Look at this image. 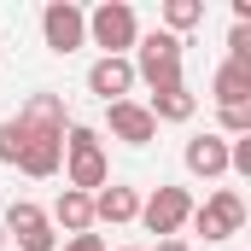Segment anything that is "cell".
I'll return each mask as SVG.
<instances>
[{"mask_svg":"<svg viewBox=\"0 0 251 251\" xmlns=\"http://www.w3.org/2000/svg\"><path fill=\"white\" fill-rule=\"evenodd\" d=\"M105 181H111V158H105L100 134H94L88 123H70L64 128V187L94 199Z\"/></svg>","mask_w":251,"mask_h":251,"instance_id":"6da1fadb","label":"cell"},{"mask_svg":"<svg viewBox=\"0 0 251 251\" xmlns=\"http://www.w3.org/2000/svg\"><path fill=\"white\" fill-rule=\"evenodd\" d=\"M128 64H134V82H146L152 94L187 88V82H181V41H176L170 29H152V35H140Z\"/></svg>","mask_w":251,"mask_h":251,"instance_id":"7a4b0ae2","label":"cell"},{"mask_svg":"<svg viewBox=\"0 0 251 251\" xmlns=\"http://www.w3.org/2000/svg\"><path fill=\"white\" fill-rule=\"evenodd\" d=\"M88 41L105 47V59H128V47L140 41V18L128 0H100L88 12Z\"/></svg>","mask_w":251,"mask_h":251,"instance_id":"3957f363","label":"cell"},{"mask_svg":"<svg viewBox=\"0 0 251 251\" xmlns=\"http://www.w3.org/2000/svg\"><path fill=\"white\" fill-rule=\"evenodd\" d=\"M187 222L204 234V246H222V240H234V234L246 228V199H240V187H216L204 204H193V216H187Z\"/></svg>","mask_w":251,"mask_h":251,"instance_id":"277c9868","label":"cell"},{"mask_svg":"<svg viewBox=\"0 0 251 251\" xmlns=\"http://www.w3.org/2000/svg\"><path fill=\"white\" fill-rule=\"evenodd\" d=\"M187 216H193V193L187 187H152V199H140L134 222H146V234H158V240H176L187 228Z\"/></svg>","mask_w":251,"mask_h":251,"instance_id":"5b68a950","label":"cell"},{"mask_svg":"<svg viewBox=\"0 0 251 251\" xmlns=\"http://www.w3.org/2000/svg\"><path fill=\"white\" fill-rule=\"evenodd\" d=\"M0 228H6V240H18L24 251H53L59 246V228L47 222V210L35 199H12L6 216H0Z\"/></svg>","mask_w":251,"mask_h":251,"instance_id":"8992f818","label":"cell"},{"mask_svg":"<svg viewBox=\"0 0 251 251\" xmlns=\"http://www.w3.org/2000/svg\"><path fill=\"white\" fill-rule=\"evenodd\" d=\"M41 41L53 47V53H76V47H88V12L76 6V0H47L41 6Z\"/></svg>","mask_w":251,"mask_h":251,"instance_id":"52a82bcc","label":"cell"},{"mask_svg":"<svg viewBox=\"0 0 251 251\" xmlns=\"http://www.w3.org/2000/svg\"><path fill=\"white\" fill-rule=\"evenodd\" d=\"M105 128H111V140H123V146H152V140H158V123H152V111H146L140 100L105 105Z\"/></svg>","mask_w":251,"mask_h":251,"instance_id":"ba28073f","label":"cell"},{"mask_svg":"<svg viewBox=\"0 0 251 251\" xmlns=\"http://www.w3.org/2000/svg\"><path fill=\"white\" fill-rule=\"evenodd\" d=\"M24 123V117H18ZM29 128V123H24ZM64 164V134H47V128H29V140H24V158H18V170L24 176H35V181H47V176H59Z\"/></svg>","mask_w":251,"mask_h":251,"instance_id":"9c48e42d","label":"cell"},{"mask_svg":"<svg viewBox=\"0 0 251 251\" xmlns=\"http://www.w3.org/2000/svg\"><path fill=\"white\" fill-rule=\"evenodd\" d=\"M181 164H187V176H199V181H222L228 176V140L222 134H193L187 146H181Z\"/></svg>","mask_w":251,"mask_h":251,"instance_id":"30bf717a","label":"cell"},{"mask_svg":"<svg viewBox=\"0 0 251 251\" xmlns=\"http://www.w3.org/2000/svg\"><path fill=\"white\" fill-rule=\"evenodd\" d=\"M128 88H134V64L128 59H100L88 64V94H100L105 105H117V100H128Z\"/></svg>","mask_w":251,"mask_h":251,"instance_id":"8fae6325","label":"cell"},{"mask_svg":"<svg viewBox=\"0 0 251 251\" xmlns=\"http://www.w3.org/2000/svg\"><path fill=\"white\" fill-rule=\"evenodd\" d=\"M210 100H216V111H228V105H251V64L222 59V64H216V76H210Z\"/></svg>","mask_w":251,"mask_h":251,"instance_id":"7c38bea8","label":"cell"},{"mask_svg":"<svg viewBox=\"0 0 251 251\" xmlns=\"http://www.w3.org/2000/svg\"><path fill=\"white\" fill-rule=\"evenodd\" d=\"M140 216V193L123 187V181H105V187L94 193V222H111V228H123Z\"/></svg>","mask_w":251,"mask_h":251,"instance_id":"4fadbf2b","label":"cell"},{"mask_svg":"<svg viewBox=\"0 0 251 251\" xmlns=\"http://www.w3.org/2000/svg\"><path fill=\"white\" fill-rule=\"evenodd\" d=\"M47 222H53V228H64V234H94V199L64 187L59 199H53V210H47Z\"/></svg>","mask_w":251,"mask_h":251,"instance_id":"5bb4252c","label":"cell"},{"mask_svg":"<svg viewBox=\"0 0 251 251\" xmlns=\"http://www.w3.org/2000/svg\"><path fill=\"white\" fill-rule=\"evenodd\" d=\"M18 117L29 128H47V134H64L70 117H64V94H29L24 105H18Z\"/></svg>","mask_w":251,"mask_h":251,"instance_id":"9a60e30c","label":"cell"},{"mask_svg":"<svg viewBox=\"0 0 251 251\" xmlns=\"http://www.w3.org/2000/svg\"><path fill=\"white\" fill-rule=\"evenodd\" d=\"M146 111H152V123H187L193 111H199V94H187V88L152 94V100H146Z\"/></svg>","mask_w":251,"mask_h":251,"instance_id":"2e32d148","label":"cell"},{"mask_svg":"<svg viewBox=\"0 0 251 251\" xmlns=\"http://www.w3.org/2000/svg\"><path fill=\"white\" fill-rule=\"evenodd\" d=\"M193 24H204V0H164V29L181 41Z\"/></svg>","mask_w":251,"mask_h":251,"instance_id":"e0dca14e","label":"cell"},{"mask_svg":"<svg viewBox=\"0 0 251 251\" xmlns=\"http://www.w3.org/2000/svg\"><path fill=\"white\" fill-rule=\"evenodd\" d=\"M24 140H29V128L18 123V117H6V123H0V164H12V170H18V158H24Z\"/></svg>","mask_w":251,"mask_h":251,"instance_id":"ac0fdd59","label":"cell"},{"mask_svg":"<svg viewBox=\"0 0 251 251\" xmlns=\"http://www.w3.org/2000/svg\"><path fill=\"white\" fill-rule=\"evenodd\" d=\"M240 134H251V105H228L222 111V140H240Z\"/></svg>","mask_w":251,"mask_h":251,"instance_id":"d6986e66","label":"cell"},{"mask_svg":"<svg viewBox=\"0 0 251 251\" xmlns=\"http://www.w3.org/2000/svg\"><path fill=\"white\" fill-rule=\"evenodd\" d=\"M64 251H105V240H100V234H70Z\"/></svg>","mask_w":251,"mask_h":251,"instance_id":"ffe728a7","label":"cell"},{"mask_svg":"<svg viewBox=\"0 0 251 251\" xmlns=\"http://www.w3.org/2000/svg\"><path fill=\"white\" fill-rule=\"evenodd\" d=\"M152 251H193V246H187V240H181V234H176V240H158V246H152Z\"/></svg>","mask_w":251,"mask_h":251,"instance_id":"44dd1931","label":"cell"},{"mask_svg":"<svg viewBox=\"0 0 251 251\" xmlns=\"http://www.w3.org/2000/svg\"><path fill=\"white\" fill-rule=\"evenodd\" d=\"M0 246H6V228H0Z\"/></svg>","mask_w":251,"mask_h":251,"instance_id":"7402d4cb","label":"cell"},{"mask_svg":"<svg viewBox=\"0 0 251 251\" xmlns=\"http://www.w3.org/2000/svg\"><path fill=\"white\" fill-rule=\"evenodd\" d=\"M123 251H140V246H123Z\"/></svg>","mask_w":251,"mask_h":251,"instance_id":"603a6c76","label":"cell"}]
</instances>
